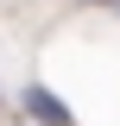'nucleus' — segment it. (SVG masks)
Listing matches in <instances>:
<instances>
[{"mask_svg":"<svg viewBox=\"0 0 120 126\" xmlns=\"http://www.w3.org/2000/svg\"><path fill=\"white\" fill-rule=\"evenodd\" d=\"M25 107L38 113V120H44V126H76V113L63 107V101H57V94H51V88H38V82H32V88H25Z\"/></svg>","mask_w":120,"mask_h":126,"instance_id":"f257e3e1","label":"nucleus"}]
</instances>
